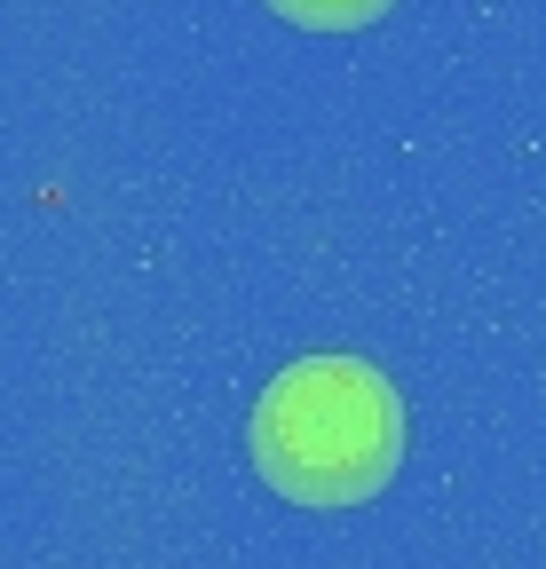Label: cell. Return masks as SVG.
Wrapping results in <instances>:
<instances>
[{"label":"cell","instance_id":"obj_2","mask_svg":"<svg viewBox=\"0 0 546 569\" xmlns=\"http://www.w3.org/2000/svg\"><path fill=\"white\" fill-rule=\"evenodd\" d=\"M269 9L309 32H365L373 17H388V0H269Z\"/></svg>","mask_w":546,"mask_h":569},{"label":"cell","instance_id":"obj_1","mask_svg":"<svg viewBox=\"0 0 546 569\" xmlns=\"http://www.w3.org/2000/svg\"><path fill=\"white\" fill-rule=\"evenodd\" d=\"M246 451L294 507H357L404 467V403L365 356H301L261 388Z\"/></svg>","mask_w":546,"mask_h":569}]
</instances>
